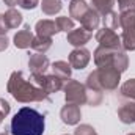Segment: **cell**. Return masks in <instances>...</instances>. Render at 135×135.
<instances>
[{"instance_id": "1", "label": "cell", "mask_w": 135, "mask_h": 135, "mask_svg": "<svg viewBox=\"0 0 135 135\" xmlns=\"http://www.w3.org/2000/svg\"><path fill=\"white\" fill-rule=\"evenodd\" d=\"M6 90L21 104L49 101V93H46L42 88L36 86L32 80H27L24 77L22 71L11 72L9 79H8V83H6Z\"/></svg>"}, {"instance_id": "2", "label": "cell", "mask_w": 135, "mask_h": 135, "mask_svg": "<svg viewBox=\"0 0 135 135\" xmlns=\"http://www.w3.org/2000/svg\"><path fill=\"white\" fill-rule=\"evenodd\" d=\"M11 135H42L44 115L30 107H22L11 119Z\"/></svg>"}, {"instance_id": "3", "label": "cell", "mask_w": 135, "mask_h": 135, "mask_svg": "<svg viewBox=\"0 0 135 135\" xmlns=\"http://www.w3.org/2000/svg\"><path fill=\"white\" fill-rule=\"evenodd\" d=\"M119 82H121V72L113 66H105L90 72L85 86L94 91H115Z\"/></svg>"}, {"instance_id": "4", "label": "cell", "mask_w": 135, "mask_h": 135, "mask_svg": "<svg viewBox=\"0 0 135 135\" xmlns=\"http://www.w3.org/2000/svg\"><path fill=\"white\" fill-rule=\"evenodd\" d=\"M119 25H121V44L124 50H135V11L119 13Z\"/></svg>"}, {"instance_id": "5", "label": "cell", "mask_w": 135, "mask_h": 135, "mask_svg": "<svg viewBox=\"0 0 135 135\" xmlns=\"http://www.w3.org/2000/svg\"><path fill=\"white\" fill-rule=\"evenodd\" d=\"M63 90H65L66 104H75V105L86 104V86L79 80H74V79L66 80V83L63 85Z\"/></svg>"}, {"instance_id": "6", "label": "cell", "mask_w": 135, "mask_h": 135, "mask_svg": "<svg viewBox=\"0 0 135 135\" xmlns=\"http://www.w3.org/2000/svg\"><path fill=\"white\" fill-rule=\"evenodd\" d=\"M30 80L33 82L36 86L42 88L46 93H57L60 90H63L65 80H61L58 75L52 74V75H46V74H32Z\"/></svg>"}, {"instance_id": "7", "label": "cell", "mask_w": 135, "mask_h": 135, "mask_svg": "<svg viewBox=\"0 0 135 135\" xmlns=\"http://www.w3.org/2000/svg\"><path fill=\"white\" fill-rule=\"evenodd\" d=\"M96 41L99 42V46L107 47V49H115V50H121L123 44H121V36L112 28L104 27L101 30L96 32ZM124 50V49H123Z\"/></svg>"}, {"instance_id": "8", "label": "cell", "mask_w": 135, "mask_h": 135, "mask_svg": "<svg viewBox=\"0 0 135 135\" xmlns=\"http://www.w3.org/2000/svg\"><path fill=\"white\" fill-rule=\"evenodd\" d=\"M91 60V52L85 47H75L69 54V65L72 69H83Z\"/></svg>"}, {"instance_id": "9", "label": "cell", "mask_w": 135, "mask_h": 135, "mask_svg": "<svg viewBox=\"0 0 135 135\" xmlns=\"http://www.w3.org/2000/svg\"><path fill=\"white\" fill-rule=\"evenodd\" d=\"M60 118L68 126H77L80 123V118H82L80 105H75V104H66V105H63L61 110H60Z\"/></svg>"}, {"instance_id": "10", "label": "cell", "mask_w": 135, "mask_h": 135, "mask_svg": "<svg viewBox=\"0 0 135 135\" xmlns=\"http://www.w3.org/2000/svg\"><path fill=\"white\" fill-rule=\"evenodd\" d=\"M115 54L116 50L115 49H107V47H102L99 46L94 54H93V58H94V65L98 68H105V66H113V61H115Z\"/></svg>"}, {"instance_id": "11", "label": "cell", "mask_w": 135, "mask_h": 135, "mask_svg": "<svg viewBox=\"0 0 135 135\" xmlns=\"http://www.w3.org/2000/svg\"><path fill=\"white\" fill-rule=\"evenodd\" d=\"M50 68V61L44 54L35 52L28 58V69L32 74H46V71Z\"/></svg>"}, {"instance_id": "12", "label": "cell", "mask_w": 135, "mask_h": 135, "mask_svg": "<svg viewBox=\"0 0 135 135\" xmlns=\"http://www.w3.org/2000/svg\"><path fill=\"white\" fill-rule=\"evenodd\" d=\"M68 42L74 47H83L90 39H91V33L88 30H85L83 27L82 28H74L71 32H68V36H66Z\"/></svg>"}, {"instance_id": "13", "label": "cell", "mask_w": 135, "mask_h": 135, "mask_svg": "<svg viewBox=\"0 0 135 135\" xmlns=\"http://www.w3.org/2000/svg\"><path fill=\"white\" fill-rule=\"evenodd\" d=\"M2 22H3V25H5L6 30H11V28H17L24 22V17H22V14L17 9L9 8V9H6L2 14Z\"/></svg>"}, {"instance_id": "14", "label": "cell", "mask_w": 135, "mask_h": 135, "mask_svg": "<svg viewBox=\"0 0 135 135\" xmlns=\"http://www.w3.org/2000/svg\"><path fill=\"white\" fill-rule=\"evenodd\" d=\"M35 32L38 36H44V38H52L54 35L58 33V27L55 24V21L50 19H41L36 22L35 25Z\"/></svg>"}, {"instance_id": "15", "label": "cell", "mask_w": 135, "mask_h": 135, "mask_svg": "<svg viewBox=\"0 0 135 135\" xmlns=\"http://www.w3.org/2000/svg\"><path fill=\"white\" fill-rule=\"evenodd\" d=\"M99 24H101V16H99V13L90 6V9H88V11L85 13V16L80 19V25H82L85 30H88V32L91 33L93 30H98Z\"/></svg>"}, {"instance_id": "16", "label": "cell", "mask_w": 135, "mask_h": 135, "mask_svg": "<svg viewBox=\"0 0 135 135\" xmlns=\"http://www.w3.org/2000/svg\"><path fill=\"white\" fill-rule=\"evenodd\" d=\"M33 38L35 36H33V33H32V30H30V27L25 25L22 30H19L17 33L14 35L13 42H14V46H16L17 49H28V47H32Z\"/></svg>"}, {"instance_id": "17", "label": "cell", "mask_w": 135, "mask_h": 135, "mask_svg": "<svg viewBox=\"0 0 135 135\" xmlns=\"http://www.w3.org/2000/svg\"><path fill=\"white\" fill-rule=\"evenodd\" d=\"M118 118L124 124H134L135 123V101H129L121 104L118 108Z\"/></svg>"}, {"instance_id": "18", "label": "cell", "mask_w": 135, "mask_h": 135, "mask_svg": "<svg viewBox=\"0 0 135 135\" xmlns=\"http://www.w3.org/2000/svg\"><path fill=\"white\" fill-rule=\"evenodd\" d=\"M90 9V5L85 0H71L69 2V17L72 21H79L85 16V13Z\"/></svg>"}, {"instance_id": "19", "label": "cell", "mask_w": 135, "mask_h": 135, "mask_svg": "<svg viewBox=\"0 0 135 135\" xmlns=\"http://www.w3.org/2000/svg\"><path fill=\"white\" fill-rule=\"evenodd\" d=\"M52 71L55 75H58L61 80H69L71 79V74H72V68L68 61H63V60H58L55 63H52Z\"/></svg>"}, {"instance_id": "20", "label": "cell", "mask_w": 135, "mask_h": 135, "mask_svg": "<svg viewBox=\"0 0 135 135\" xmlns=\"http://www.w3.org/2000/svg\"><path fill=\"white\" fill-rule=\"evenodd\" d=\"M52 38H44V36H35L33 41H32V49L38 54H44L47 52L50 47H52Z\"/></svg>"}, {"instance_id": "21", "label": "cell", "mask_w": 135, "mask_h": 135, "mask_svg": "<svg viewBox=\"0 0 135 135\" xmlns=\"http://www.w3.org/2000/svg\"><path fill=\"white\" fill-rule=\"evenodd\" d=\"M63 5H61V0H42L41 2V9L44 14L47 16H55L61 11Z\"/></svg>"}, {"instance_id": "22", "label": "cell", "mask_w": 135, "mask_h": 135, "mask_svg": "<svg viewBox=\"0 0 135 135\" xmlns=\"http://www.w3.org/2000/svg\"><path fill=\"white\" fill-rule=\"evenodd\" d=\"M91 5H93V9H96L99 13V16L104 17L110 11H113L115 0H91Z\"/></svg>"}, {"instance_id": "23", "label": "cell", "mask_w": 135, "mask_h": 135, "mask_svg": "<svg viewBox=\"0 0 135 135\" xmlns=\"http://www.w3.org/2000/svg\"><path fill=\"white\" fill-rule=\"evenodd\" d=\"M119 93L123 98L129 99V101H135V79H129L126 80L121 88H119Z\"/></svg>"}, {"instance_id": "24", "label": "cell", "mask_w": 135, "mask_h": 135, "mask_svg": "<svg viewBox=\"0 0 135 135\" xmlns=\"http://www.w3.org/2000/svg\"><path fill=\"white\" fill-rule=\"evenodd\" d=\"M102 21H104V27H107V28H112V30L121 28V25H119V14L115 13V11H110L107 16L102 17Z\"/></svg>"}, {"instance_id": "25", "label": "cell", "mask_w": 135, "mask_h": 135, "mask_svg": "<svg viewBox=\"0 0 135 135\" xmlns=\"http://www.w3.org/2000/svg\"><path fill=\"white\" fill-rule=\"evenodd\" d=\"M55 24H57V27H58V32H71V30H74V21L71 19V17H68V16H60V17H57L55 19Z\"/></svg>"}, {"instance_id": "26", "label": "cell", "mask_w": 135, "mask_h": 135, "mask_svg": "<svg viewBox=\"0 0 135 135\" xmlns=\"http://www.w3.org/2000/svg\"><path fill=\"white\" fill-rule=\"evenodd\" d=\"M102 102V91H94L86 88V104L91 107H98Z\"/></svg>"}, {"instance_id": "27", "label": "cell", "mask_w": 135, "mask_h": 135, "mask_svg": "<svg viewBox=\"0 0 135 135\" xmlns=\"http://www.w3.org/2000/svg\"><path fill=\"white\" fill-rule=\"evenodd\" d=\"M74 135H98V132H96L94 127L90 126V124H80V126L75 127Z\"/></svg>"}, {"instance_id": "28", "label": "cell", "mask_w": 135, "mask_h": 135, "mask_svg": "<svg viewBox=\"0 0 135 135\" xmlns=\"http://www.w3.org/2000/svg\"><path fill=\"white\" fill-rule=\"evenodd\" d=\"M118 8L119 13L135 11V0H118Z\"/></svg>"}, {"instance_id": "29", "label": "cell", "mask_w": 135, "mask_h": 135, "mask_svg": "<svg viewBox=\"0 0 135 135\" xmlns=\"http://www.w3.org/2000/svg\"><path fill=\"white\" fill-rule=\"evenodd\" d=\"M9 110H11V105L5 101L3 98H0V124H2V123H3V119L8 116Z\"/></svg>"}, {"instance_id": "30", "label": "cell", "mask_w": 135, "mask_h": 135, "mask_svg": "<svg viewBox=\"0 0 135 135\" xmlns=\"http://www.w3.org/2000/svg\"><path fill=\"white\" fill-rule=\"evenodd\" d=\"M17 5L22 9H35L39 5V0H17Z\"/></svg>"}, {"instance_id": "31", "label": "cell", "mask_w": 135, "mask_h": 135, "mask_svg": "<svg viewBox=\"0 0 135 135\" xmlns=\"http://www.w3.org/2000/svg\"><path fill=\"white\" fill-rule=\"evenodd\" d=\"M9 46V39L6 38V35H0V52L6 50Z\"/></svg>"}, {"instance_id": "32", "label": "cell", "mask_w": 135, "mask_h": 135, "mask_svg": "<svg viewBox=\"0 0 135 135\" xmlns=\"http://www.w3.org/2000/svg\"><path fill=\"white\" fill-rule=\"evenodd\" d=\"M6 28H5V25H3V22H2V14H0V35H6Z\"/></svg>"}, {"instance_id": "33", "label": "cell", "mask_w": 135, "mask_h": 135, "mask_svg": "<svg viewBox=\"0 0 135 135\" xmlns=\"http://www.w3.org/2000/svg\"><path fill=\"white\" fill-rule=\"evenodd\" d=\"M5 2V5H8L9 8H13L14 5H17V0H3Z\"/></svg>"}, {"instance_id": "34", "label": "cell", "mask_w": 135, "mask_h": 135, "mask_svg": "<svg viewBox=\"0 0 135 135\" xmlns=\"http://www.w3.org/2000/svg\"><path fill=\"white\" fill-rule=\"evenodd\" d=\"M0 135H9V134H8V132H2Z\"/></svg>"}, {"instance_id": "35", "label": "cell", "mask_w": 135, "mask_h": 135, "mask_svg": "<svg viewBox=\"0 0 135 135\" xmlns=\"http://www.w3.org/2000/svg\"><path fill=\"white\" fill-rule=\"evenodd\" d=\"M127 135H135V134H127Z\"/></svg>"}, {"instance_id": "36", "label": "cell", "mask_w": 135, "mask_h": 135, "mask_svg": "<svg viewBox=\"0 0 135 135\" xmlns=\"http://www.w3.org/2000/svg\"><path fill=\"white\" fill-rule=\"evenodd\" d=\"M65 135H68V134H65Z\"/></svg>"}]
</instances>
